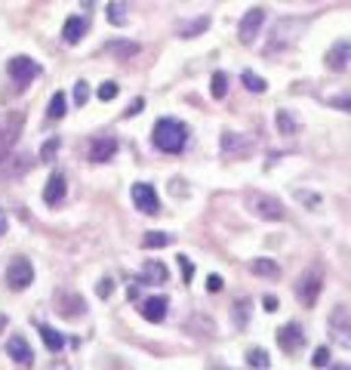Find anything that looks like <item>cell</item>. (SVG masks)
<instances>
[{"instance_id":"cell-28","label":"cell","mask_w":351,"mask_h":370,"mask_svg":"<svg viewBox=\"0 0 351 370\" xmlns=\"http://www.w3.org/2000/svg\"><path fill=\"white\" fill-rule=\"evenodd\" d=\"M209 92H213V99H225V92H228V74L225 71L213 74V80H209Z\"/></svg>"},{"instance_id":"cell-1","label":"cell","mask_w":351,"mask_h":370,"mask_svg":"<svg viewBox=\"0 0 351 370\" xmlns=\"http://www.w3.org/2000/svg\"><path fill=\"white\" fill-rule=\"evenodd\" d=\"M154 148H160L164 154H179L188 145V123L176 121V117H160L151 130Z\"/></svg>"},{"instance_id":"cell-10","label":"cell","mask_w":351,"mask_h":370,"mask_svg":"<svg viewBox=\"0 0 351 370\" xmlns=\"http://www.w3.org/2000/svg\"><path fill=\"white\" fill-rule=\"evenodd\" d=\"M222 154H228V158H246V154L252 151V139L244 133H222Z\"/></svg>"},{"instance_id":"cell-20","label":"cell","mask_w":351,"mask_h":370,"mask_svg":"<svg viewBox=\"0 0 351 370\" xmlns=\"http://www.w3.org/2000/svg\"><path fill=\"white\" fill-rule=\"evenodd\" d=\"M37 330H40V339H43V345H47L53 355H59L62 349H65V336L62 333H55L53 327H47V324H37Z\"/></svg>"},{"instance_id":"cell-42","label":"cell","mask_w":351,"mask_h":370,"mask_svg":"<svg viewBox=\"0 0 351 370\" xmlns=\"http://www.w3.org/2000/svg\"><path fill=\"white\" fill-rule=\"evenodd\" d=\"M127 299H139V284H129L127 287Z\"/></svg>"},{"instance_id":"cell-43","label":"cell","mask_w":351,"mask_h":370,"mask_svg":"<svg viewBox=\"0 0 351 370\" xmlns=\"http://www.w3.org/2000/svg\"><path fill=\"white\" fill-rule=\"evenodd\" d=\"M6 225H10V222H6V213L0 210V234H6Z\"/></svg>"},{"instance_id":"cell-36","label":"cell","mask_w":351,"mask_h":370,"mask_svg":"<svg viewBox=\"0 0 351 370\" xmlns=\"http://www.w3.org/2000/svg\"><path fill=\"white\" fill-rule=\"evenodd\" d=\"M96 293H99V299H108V296L114 293V284H111L108 278H102V281H99V287H96Z\"/></svg>"},{"instance_id":"cell-8","label":"cell","mask_w":351,"mask_h":370,"mask_svg":"<svg viewBox=\"0 0 351 370\" xmlns=\"http://www.w3.org/2000/svg\"><path fill=\"white\" fill-rule=\"evenodd\" d=\"M277 345H281L287 355H296V352L305 345V330H302V324H296V321H287V324L277 330Z\"/></svg>"},{"instance_id":"cell-29","label":"cell","mask_w":351,"mask_h":370,"mask_svg":"<svg viewBox=\"0 0 351 370\" xmlns=\"http://www.w3.org/2000/svg\"><path fill=\"white\" fill-rule=\"evenodd\" d=\"M209 28V18L203 16V18H194L191 25H179V37H197L200 31H207Z\"/></svg>"},{"instance_id":"cell-13","label":"cell","mask_w":351,"mask_h":370,"mask_svg":"<svg viewBox=\"0 0 351 370\" xmlns=\"http://www.w3.org/2000/svg\"><path fill=\"white\" fill-rule=\"evenodd\" d=\"M262 22H265V10H250L244 18H240V31H237V37H240V43H246L250 47L252 43V37L259 34V28H262Z\"/></svg>"},{"instance_id":"cell-34","label":"cell","mask_w":351,"mask_h":370,"mask_svg":"<svg viewBox=\"0 0 351 370\" xmlns=\"http://www.w3.org/2000/svg\"><path fill=\"white\" fill-rule=\"evenodd\" d=\"M86 99H90V86H86V80H77V84H74V102L86 105Z\"/></svg>"},{"instance_id":"cell-30","label":"cell","mask_w":351,"mask_h":370,"mask_svg":"<svg viewBox=\"0 0 351 370\" xmlns=\"http://www.w3.org/2000/svg\"><path fill=\"white\" fill-rule=\"evenodd\" d=\"M59 148H62L59 139H47V142H43V148H40V164H53V158L59 154Z\"/></svg>"},{"instance_id":"cell-37","label":"cell","mask_w":351,"mask_h":370,"mask_svg":"<svg viewBox=\"0 0 351 370\" xmlns=\"http://www.w3.org/2000/svg\"><path fill=\"white\" fill-rule=\"evenodd\" d=\"M296 201H305L311 210H317V204H320V197L317 195H308V191H296Z\"/></svg>"},{"instance_id":"cell-39","label":"cell","mask_w":351,"mask_h":370,"mask_svg":"<svg viewBox=\"0 0 351 370\" xmlns=\"http://www.w3.org/2000/svg\"><path fill=\"white\" fill-rule=\"evenodd\" d=\"M262 306H265V312H277V296H265V299H262Z\"/></svg>"},{"instance_id":"cell-22","label":"cell","mask_w":351,"mask_h":370,"mask_svg":"<svg viewBox=\"0 0 351 370\" xmlns=\"http://www.w3.org/2000/svg\"><path fill=\"white\" fill-rule=\"evenodd\" d=\"M105 12H108V22L111 25H117V28L127 25V0H111V3L105 6Z\"/></svg>"},{"instance_id":"cell-33","label":"cell","mask_w":351,"mask_h":370,"mask_svg":"<svg viewBox=\"0 0 351 370\" xmlns=\"http://www.w3.org/2000/svg\"><path fill=\"white\" fill-rule=\"evenodd\" d=\"M330 361H333V355H330V349H326V345H320V349L314 352V358H311L314 367H330Z\"/></svg>"},{"instance_id":"cell-19","label":"cell","mask_w":351,"mask_h":370,"mask_svg":"<svg viewBox=\"0 0 351 370\" xmlns=\"http://www.w3.org/2000/svg\"><path fill=\"white\" fill-rule=\"evenodd\" d=\"M28 166H31V158H28V154H3L0 173H6V176H22Z\"/></svg>"},{"instance_id":"cell-5","label":"cell","mask_w":351,"mask_h":370,"mask_svg":"<svg viewBox=\"0 0 351 370\" xmlns=\"http://www.w3.org/2000/svg\"><path fill=\"white\" fill-rule=\"evenodd\" d=\"M330 336L339 349H351V314L345 306H336L330 314Z\"/></svg>"},{"instance_id":"cell-41","label":"cell","mask_w":351,"mask_h":370,"mask_svg":"<svg viewBox=\"0 0 351 370\" xmlns=\"http://www.w3.org/2000/svg\"><path fill=\"white\" fill-rule=\"evenodd\" d=\"M142 105H145V99H135V102H133V105H129V108H127V117L139 114V111H142Z\"/></svg>"},{"instance_id":"cell-26","label":"cell","mask_w":351,"mask_h":370,"mask_svg":"<svg viewBox=\"0 0 351 370\" xmlns=\"http://www.w3.org/2000/svg\"><path fill=\"white\" fill-rule=\"evenodd\" d=\"M65 92H55L53 99H49V108H47V121H59V117H65Z\"/></svg>"},{"instance_id":"cell-14","label":"cell","mask_w":351,"mask_h":370,"mask_svg":"<svg viewBox=\"0 0 351 370\" xmlns=\"http://www.w3.org/2000/svg\"><path fill=\"white\" fill-rule=\"evenodd\" d=\"M117 154V139L114 136H96L90 145V160L92 164H105V160H111Z\"/></svg>"},{"instance_id":"cell-9","label":"cell","mask_w":351,"mask_h":370,"mask_svg":"<svg viewBox=\"0 0 351 370\" xmlns=\"http://www.w3.org/2000/svg\"><path fill=\"white\" fill-rule=\"evenodd\" d=\"M320 275L317 271H308V275H302L299 281H296V299L302 302V306H308L311 308L314 302H317V293H320Z\"/></svg>"},{"instance_id":"cell-23","label":"cell","mask_w":351,"mask_h":370,"mask_svg":"<svg viewBox=\"0 0 351 370\" xmlns=\"http://www.w3.org/2000/svg\"><path fill=\"white\" fill-rule=\"evenodd\" d=\"M274 123H277V133H281V136H296V130H299V123L293 121V114L283 111V108L274 114Z\"/></svg>"},{"instance_id":"cell-38","label":"cell","mask_w":351,"mask_h":370,"mask_svg":"<svg viewBox=\"0 0 351 370\" xmlns=\"http://www.w3.org/2000/svg\"><path fill=\"white\" fill-rule=\"evenodd\" d=\"M207 290H209V293H219V290H222V278L219 275H209L207 278Z\"/></svg>"},{"instance_id":"cell-11","label":"cell","mask_w":351,"mask_h":370,"mask_svg":"<svg viewBox=\"0 0 351 370\" xmlns=\"http://www.w3.org/2000/svg\"><path fill=\"white\" fill-rule=\"evenodd\" d=\"M65 195H68V179H65V173H62V170H55L53 176L47 179V188H43V204H47V207H59V204L65 201Z\"/></svg>"},{"instance_id":"cell-35","label":"cell","mask_w":351,"mask_h":370,"mask_svg":"<svg viewBox=\"0 0 351 370\" xmlns=\"http://www.w3.org/2000/svg\"><path fill=\"white\" fill-rule=\"evenodd\" d=\"M179 265H182L185 284H191V278H194V265H191V259H188V256H179Z\"/></svg>"},{"instance_id":"cell-27","label":"cell","mask_w":351,"mask_h":370,"mask_svg":"<svg viewBox=\"0 0 351 370\" xmlns=\"http://www.w3.org/2000/svg\"><path fill=\"white\" fill-rule=\"evenodd\" d=\"M172 238L166 232H151V234H145V238H142V247H145V250H160V247H166Z\"/></svg>"},{"instance_id":"cell-12","label":"cell","mask_w":351,"mask_h":370,"mask_svg":"<svg viewBox=\"0 0 351 370\" xmlns=\"http://www.w3.org/2000/svg\"><path fill=\"white\" fill-rule=\"evenodd\" d=\"M6 355H10L12 361L18 364V367H31V364H34V352H31L28 339L18 336V333L6 339Z\"/></svg>"},{"instance_id":"cell-6","label":"cell","mask_w":351,"mask_h":370,"mask_svg":"<svg viewBox=\"0 0 351 370\" xmlns=\"http://www.w3.org/2000/svg\"><path fill=\"white\" fill-rule=\"evenodd\" d=\"M31 281H34V265L28 262L25 256H16L10 265H6V287L10 290H25L31 287Z\"/></svg>"},{"instance_id":"cell-4","label":"cell","mask_w":351,"mask_h":370,"mask_svg":"<svg viewBox=\"0 0 351 370\" xmlns=\"http://www.w3.org/2000/svg\"><path fill=\"white\" fill-rule=\"evenodd\" d=\"M6 71H10L12 84H16L18 90H25L34 77H40V65H37L34 59H28V56H12L10 65H6Z\"/></svg>"},{"instance_id":"cell-16","label":"cell","mask_w":351,"mask_h":370,"mask_svg":"<svg viewBox=\"0 0 351 370\" xmlns=\"http://www.w3.org/2000/svg\"><path fill=\"white\" fill-rule=\"evenodd\" d=\"M348 62H351V43L348 40H339L336 47L326 53V68L336 74H342L345 68H348Z\"/></svg>"},{"instance_id":"cell-3","label":"cell","mask_w":351,"mask_h":370,"mask_svg":"<svg viewBox=\"0 0 351 370\" xmlns=\"http://www.w3.org/2000/svg\"><path fill=\"white\" fill-rule=\"evenodd\" d=\"M246 207L252 210V216H259V219H268V222H281L283 216H287L283 204L277 201L274 195H262V191H252V195L246 197Z\"/></svg>"},{"instance_id":"cell-40","label":"cell","mask_w":351,"mask_h":370,"mask_svg":"<svg viewBox=\"0 0 351 370\" xmlns=\"http://www.w3.org/2000/svg\"><path fill=\"white\" fill-rule=\"evenodd\" d=\"M250 306V299H237V327H244V308Z\"/></svg>"},{"instance_id":"cell-21","label":"cell","mask_w":351,"mask_h":370,"mask_svg":"<svg viewBox=\"0 0 351 370\" xmlns=\"http://www.w3.org/2000/svg\"><path fill=\"white\" fill-rule=\"evenodd\" d=\"M250 271L252 275H259V278H277L281 275V265H277L274 259H268V256H259V259H252L250 262Z\"/></svg>"},{"instance_id":"cell-25","label":"cell","mask_w":351,"mask_h":370,"mask_svg":"<svg viewBox=\"0 0 351 370\" xmlns=\"http://www.w3.org/2000/svg\"><path fill=\"white\" fill-rule=\"evenodd\" d=\"M246 364H250V367H256V370H268L271 367V358H268V352L256 345V349L246 352Z\"/></svg>"},{"instance_id":"cell-24","label":"cell","mask_w":351,"mask_h":370,"mask_svg":"<svg viewBox=\"0 0 351 370\" xmlns=\"http://www.w3.org/2000/svg\"><path fill=\"white\" fill-rule=\"evenodd\" d=\"M240 80H244V86H246V90H250V92H256V96H262V92L268 90V84H265V77H259V74H252L250 68H246V71L240 74Z\"/></svg>"},{"instance_id":"cell-32","label":"cell","mask_w":351,"mask_h":370,"mask_svg":"<svg viewBox=\"0 0 351 370\" xmlns=\"http://www.w3.org/2000/svg\"><path fill=\"white\" fill-rule=\"evenodd\" d=\"M117 92H120V86H117L114 80H105V84L96 90V96L102 99V102H114V99H117Z\"/></svg>"},{"instance_id":"cell-7","label":"cell","mask_w":351,"mask_h":370,"mask_svg":"<svg viewBox=\"0 0 351 370\" xmlns=\"http://www.w3.org/2000/svg\"><path fill=\"white\" fill-rule=\"evenodd\" d=\"M133 204H135V210L145 216L160 213V197H157V191H154V185H148V182L133 185Z\"/></svg>"},{"instance_id":"cell-18","label":"cell","mask_w":351,"mask_h":370,"mask_svg":"<svg viewBox=\"0 0 351 370\" xmlns=\"http://www.w3.org/2000/svg\"><path fill=\"white\" fill-rule=\"evenodd\" d=\"M86 28H90V22H86L83 16H71L65 22V28H62V37H65L68 47H74V43H80V37L86 34Z\"/></svg>"},{"instance_id":"cell-17","label":"cell","mask_w":351,"mask_h":370,"mask_svg":"<svg viewBox=\"0 0 351 370\" xmlns=\"http://www.w3.org/2000/svg\"><path fill=\"white\" fill-rule=\"evenodd\" d=\"M166 278H170V271H166V265H164V262H157V259H148V262L142 265L139 284H164Z\"/></svg>"},{"instance_id":"cell-31","label":"cell","mask_w":351,"mask_h":370,"mask_svg":"<svg viewBox=\"0 0 351 370\" xmlns=\"http://www.w3.org/2000/svg\"><path fill=\"white\" fill-rule=\"evenodd\" d=\"M108 53H111V56H123V59H129V56L139 53V43H108Z\"/></svg>"},{"instance_id":"cell-15","label":"cell","mask_w":351,"mask_h":370,"mask_svg":"<svg viewBox=\"0 0 351 370\" xmlns=\"http://www.w3.org/2000/svg\"><path fill=\"white\" fill-rule=\"evenodd\" d=\"M166 308H170V299H166V296H148V299L139 306V312H142V318L145 321L160 324V321L166 318Z\"/></svg>"},{"instance_id":"cell-2","label":"cell","mask_w":351,"mask_h":370,"mask_svg":"<svg viewBox=\"0 0 351 370\" xmlns=\"http://www.w3.org/2000/svg\"><path fill=\"white\" fill-rule=\"evenodd\" d=\"M308 22L305 18H281V22L271 28V40L265 47V56H274V53H287L299 43V37L305 34Z\"/></svg>"},{"instance_id":"cell-44","label":"cell","mask_w":351,"mask_h":370,"mask_svg":"<svg viewBox=\"0 0 351 370\" xmlns=\"http://www.w3.org/2000/svg\"><path fill=\"white\" fill-rule=\"evenodd\" d=\"M49 370H71V367H68V364H62V361H55V364H53V367H49Z\"/></svg>"}]
</instances>
